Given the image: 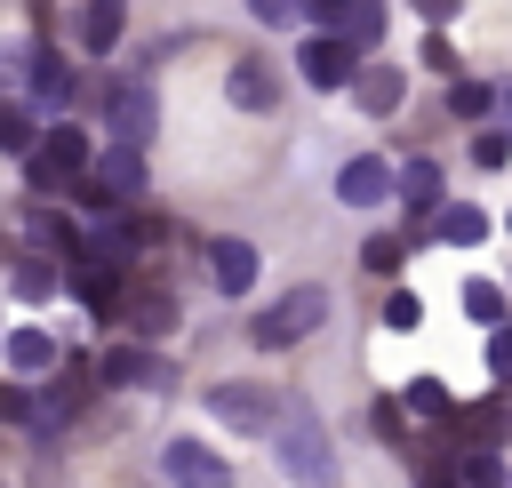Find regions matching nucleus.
I'll list each match as a JSON object with an SVG mask.
<instances>
[{"label": "nucleus", "instance_id": "obj_34", "mask_svg": "<svg viewBox=\"0 0 512 488\" xmlns=\"http://www.w3.org/2000/svg\"><path fill=\"white\" fill-rule=\"evenodd\" d=\"M488 376H504V384H512V328H496V336H488Z\"/></svg>", "mask_w": 512, "mask_h": 488}, {"label": "nucleus", "instance_id": "obj_6", "mask_svg": "<svg viewBox=\"0 0 512 488\" xmlns=\"http://www.w3.org/2000/svg\"><path fill=\"white\" fill-rule=\"evenodd\" d=\"M160 472H168V480H176V488H232V464H224V456H216V448H200V440H192V432H184V440H168V448H160Z\"/></svg>", "mask_w": 512, "mask_h": 488}, {"label": "nucleus", "instance_id": "obj_11", "mask_svg": "<svg viewBox=\"0 0 512 488\" xmlns=\"http://www.w3.org/2000/svg\"><path fill=\"white\" fill-rule=\"evenodd\" d=\"M224 88H232V104H240V112H272V104H280V72H272L264 56H240Z\"/></svg>", "mask_w": 512, "mask_h": 488}, {"label": "nucleus", "instance_id": "obj_33", "mask_svg": "<svg viewBox=\"0 0 512 488\" xmlns=\"http://www.w3.org/2000/svg\"><path fill=\"white\" fill-rule=\"evenodd\" d=\"M424 72H440V80H456V48H448V32H432V40H424Z\"/></svg>", "mask_w": 512, "mask_h": 488}, {"label": "nucleus", "instance_id": "obj_29", "mask_svg": "<svg viewBox=\"0 0 512 488\" xmlns=\"http://www.w3.org/2000/svg\"><path fill=\"white\" fill-rule=\"evenodd\" d=\"M416 320H424V304H416V288H392V296H384V328H392V336H408Z\"/></svg>", "mask_w": 512, "mask_h": 488}, {"label": "nucleus", "instance_id": "obj_18", "mask_svg": "<svg viewBox=\"0 0 512 488\" xmlns=\"http://www.w3.org/2000/svg\"><path fill=\"white\" fill-rule=\"evenodd\" d=\"M56 360H64V352H56L48 328H16V336H8V368H16V376H48Z\"/></svg>", "mask_w": 512, "mask_h": 488}, {"label": "nucleus", "instance_id": "obj_5", "mask_svg": "<svg viewBox=\"0 0 512 488\" xmlns=\"http://www.w3.org/2000/svg\"><path fill=\"white\" fill-rule=\"evenodd\" d=\"M208 416H216V424H240V432H280L288 408H280L264 384H216V392H208Z\"/></svg>", "mask_w": 512, "mask_h": 488}, {"label": "nucleus", "instance_id": "obj_13", "mask_svg": "<svg viewBox=\"0 0 512 488\" xmlns=\"http://www.w3.org/2000/svg\"><path fill=\"white\" fill-rule=\"evenodd\" d=\"M48 256H72V264H88V224H72V216H56V208H32V224H24Z\"/></svg>", "mask_w": 512, "mask_h": 488}, {"label": "nucleus", "instance_id": "obj_10", "mask_svg": "<svg viewBox=\"0 0 512 488\" xmlns=\"http://www.w3.org/2000/svg\"><path fill=\"white\" fill-rule=\"evenodd\" d=\"M256 264H264V256H256L248 240H208V280H216L224 296H248V288H256Z\"/></svg>", "mask_w": 512, "mask_h": 488}, {"label": "nucleus", "instance_id": "obj_35", "mask_svg": "<svg viewBox=\"0 0 512 488\" xmlns=\"http://www.w3.org/2000/svg\"><path fill=\"white\" fill-rule=\"evenodd\" d=\"M464 480H472V488H496L504 464H496V456H464Z\"/></svg>", "mask_w": 512, "mask_h": 488}, {"label": "nucleus", "instance_id": "obj_16", "mask_svg": "<svg viewBox=\"0 0 512 488\" xmlns=\"http://www.w3.org/2000/svg\"><path fill=\"white\" fill-rule=\"evenodd\" d=\"M352 96H360V112H376V120H384V112H400V96H408V80H400V64H368Z\"/></svg>", "mask_w": 512, "mask_h": 488}, {"label": "nucleus", "instance_id": "obj_12", "mask_svg": "<svg viewBox=\"0 0 512 488\" xmlns=\"http://www.w3.org/2000/svg\"><path fill=\"white\" fill-rule=\"evenodd\" d=\"M112 136H120L128 152H144V136H152V88H144V80L112 88Z\"/></svg>", "mask_w": 512, "mask_h": 488}, {"label": "nucleus", "instance_id": "obj_36", "mask_svg": "<svg viewBox=\"0 0 512 488\" xmlns=\"http://www.w3.org/2000/svg\"><path fill=\"white\" fill-rule=\"evenodd\" d=\"M416 16H424V24H432V32H440V24H448V16H456V0H416Z\"/></svg>", "mask_w": 512, "mask_h": 488}, {"label": "nucleus", "instance_id": "obj_3", "mask_svg": "<svg viewBox=\"0 0 512 488\" xmlns=\"http://www.w3.org/2000/svg\"><path fill=\"white\" fill-rule=\"evenodd\" d=\"M88 160H96V152H88V128H72V120H56V128L40 136V152L24 160V176H32V184H40L48 200H56V192H72V184L88 176Z\"/></svg>", "mask_w": 512, "mask_h": 488}, {"label": "nucleus", "instance_id": "obj_22", "mask_svg": "<svg viewBox=\"0 0 512 488\" xmlns=\"http://www.w3.org/2000/svg\"><path fill=\"white\" fill-rule=\"evenodd\" d=\"M384 24H392V16H384V0H352V8H344V40H352V48H376V40H384Z\"/></svg>", "mask_w": 512, "mask_h": 488}, {"label": "nucleus", "instance_id": "obj_1", "mask_svg": "<svg viewBox=\"0 0 512 488\" xmlns=\"http://www.w3.org/2000/svg\"><path fill=\"white\" fill-rule=\"evenodd\" d=\"M320 320H328V288L304 280V288H288L280 304H264V312L248 320V344H256V352H288V344H304Z\"/></svg>", "mask_w": 512, "mask_h": 488}, {"label": "nucleus", "instance_id": "obj_20", "mask_svg": "<svg viewBox=\"0 0 512 488\" xmlns=\"http://www.w3.org/2000/svg\"><path fill=\"white\" fill-rule=\"evenodd\" d=\"M136 240H144V232H136L128 216H104V224L88 232V264H128V256H136Z\"/></svg>", "mask_w": 512, "mask_h": 488}, {"label": "nucleus", "instance_id": "obj_4", "mask_svg": "<svg viewBox=\"0 0 512 488\" xmlns=\"http://www.w3.org/2000/svg\"><path fill=\"white\" fill-rule=\"evenodd\" d=\"M296 72H304V88H360V72H368V56L352 48V40H328V32H312L304 48H296Z\"/></svg>", "mask_w": 512, "mask_h": 488}, {"label": "nucleus", "instance_id": "obj_15", "mask_svg": "<svg viewBox=\"0 0 512 488\" xmlns=\"http://www.w3.org/2000/svg\"><path fill=\"white\" fill-rule=\"evenodd\" d=\"M448 424L464 432V448H472V456H488V448L504 440V400H472V408H456Z\"/></svg>", "mask_w": 512, "mask_h": 488}, {"label": "nucleus", "instance_id": "obj_25", "mask_svg": "<svg viewBox=\"0 0 512 488\" xmlns=\"http://www.w3.org/2000/svg\"><path fill=\"white\" fill-rule=\"evenodd\" d=\"M0 144H8L16 160H32V152H40V136H32V112H24V104H8V112H0Z\"/></svg>", "mask_w": 512, "mask_h": 488}, {"label": "nucleus", "instance_id": "obj_24", "mask_svg": "<svg viewBox=\"0 0 512 488\" xmlns=\"http://www.w3.org/2000/svg\"><path fill=\"white\" fill-rule=\"evenodd\" d=\"M464 312H472L480 328H504V288H496V280H464Z\"/></svg>", "mask_w": 512, "mask_h": 488}, {"label": "nucleus", "instance_id": "obj_8", "mask_svg": "<svg viewBox=\"0 0 512 488\" xmlns=\"http://www.w3.org/2000/svg\"><path fill=\"white\" fill-rule=\"evenodd\" d=\"M168 376H176V368H168L152 344H112V352H104V384H120V392H160Z\"/></svg>", "mask_w": 512, "mask_h": 488}, {"label": "nucleus", "instance_id": "obj_30", "mask_svg": "<svg viewBox=\"0 0 512 488\" xmlns=\"http://www.w3.org/2000/svg\"><path fill=\"white\" fill-rule=\"evenodd\" d=\"M472 160H480V168H504V160H512V128H488V136H472Z\"/></svg>", "mask_w": 512, "mask_h": 488}, {"label": "nucleus", "instance_id": "obj_19", "mask_svg": "<svg viewBox=\"0 0 512 488\" xmlns=\"http://www.w3.org/2000/svg\"><path fill=\"white\" fill-rule=\"evenodd\" d=\"M120 24H128V0H88V8H80V48L104 56V48L120 40Z\"/></svg>", "mask_w": 512, "mask_h": 488}, {"label": "nucleus", "instance_id": "obj_37", "mask_svg": "<svg viewBox=\"0 0 512 488\" xmlns=\"http://www.w3.org/2000/svg\"><path fill=\"white\" fill-rule=\"evenodd\" d=\"M504 128H512V88H504Z\"/></svg>", "mask_w": 512, "mask_h": 488}, {"label": "nucleus", "instance_id": "obj_9", "mask_svg": "<svg viewBox=\"0 0 512 488\" xmlns=\"http://www.w3.org/2000/svg\"><path fill=\"white\" fill-rule=\"evenodd\" d=\"M8 72H16L24 88H40L48 104H64V96H72V72H64L48 48H32V40H16V48H8Z\"/></svg>", "mask_w": 512, "mask_h": 488}, {"label": "nucleus", "instance_id": "obj_31", "mask_svg": "<svg viewBox=\"0 0 512 488\" xmlns=\"http://www.w3.org/2000/svg\"><path fill=\"white\" fill-rule=\"evenodd\" d=\"M448 104H456L464 120H480V112L496 104V88H480V80H456V96H448Z\"/></svg>", "mask_w": 512, "mask_h": 488}, {"label": "nucleus", "instance_id": "obj_23", "mask_svg": "<svg viewBox=\"0 0 512 488\" xmlns=\"http://www.w3.org/2000/svg\"><path fill=\"white\" fill-rule=\"evenodd\" d=\"M168 320H176V304H168V296H144V304H128V336H136V344L168 336Z\"/></svg>", "mask_w": 512, "mask_h": 488}, {"label": "nucleus", "instance_id": "obj_32", "mask_svg": "<svg viewBox=\"0 0 512 488\" xmlns=\"http://www.w3.org/2000/svg\"><path fill=\"white\" fill-rule=\"evenodd\" d=\"M8 288H16V296H48V288H56V272H48V264H16V272H8Z\"/></svg>", "mask_w": 512, "mask_h": 488}, {"label": "nucleus", "instance_id": "obj_14", "mask_svg": "<svg viewBox=\"0 0 512 488\" xmlns=\"http://www.w3.org/2000/svg\"><path fill=\"white\" fill-rule=\"evenodd\" d=\"M88 176H96V184H104L112 200H136V192H144V152H128V144H112V152H104V160H96Z\"/></svg>", "mask_w": 512, "mask_h": 488}, {"label": "nucleus", "instance_id": "obj_17", "mask_svg": "<svg viewBox=\"0 0 512 488\" xmlns=\"http://www.w3.org/2000/svg\"><path fill=\"white\" fill-rule=\"evenodd\" d=\"M400 200L416 208V216H440V160H400Z\"/></svg>", "mask_w": 512, "mask_h": 488}, {"label": "nucleus", "instance_id": "obj_27", "mask_svg": "<svg viewBox=\"0 0 512 488\" xmlns=\"http://www.w3.org/2000/svg\"><path fill=\"white\" fill-rule=\"evenodd\" d=\"M408 416H456L448 384H440V376H416V384H408Z\"/></svg>", "mask_w": 512, "mask_h": 488}, {"label": "nucleus", "instance_id": "obj_28", "mask_svg": "<svg viewBox=\"0 0 512 488\" xmlns=\"http://www.w3.org/2000/svg\"><path fill=\"white\" fill-rule=\"evenodd\" d=\"M304 8H312V0H248V16H256V24H272V32H296V24H304Z\"/></svg>", "mask_w": 512, "mask_h": 488}, {"label": "nucleus", "instance_id": "obj_7", "mask_svg": "<svg viewBox=\"0 0 512 488\" xmlns=\"http://www.w3.org/2000/svg\"><path fill=\"white\" fill-rule=\"evenodd\" d=\"M336 200H344V208H384V200H400V168H384L376 152H360V160H344Z\"/></svg>", "mask_w": 512, "mask_h": 488}, {"label": "nucleus", "instance_id": "obj_38", "mask_svg": "<svg viewBox=\"0 0 512 488\" xmlns=\"http://www.w3.org/2000/svg\"><path fill=\"white\" fill-rule=\"evenodd\" d=\"M504 224H512V216H504Z\"/></svg>", "mask_w": 512, "mask_h": 488}, {"label": "nucleus", "instance_id": "obj_2", "mask_svg": "<svg viewBox=\"0 0 512 488\" xmlns=\"http://www.w3.org/2000/svg\"><path fill=\"white\" fill-rule=\"evenodd\" d=\"M272 456H280V472H288L296 488H328V480H336V456H328V432H320L312 408H288V416H280Z\"/></svg>", "mask_w": 512, "mask_h": 488}, {"label": "nucleus", "instance_id": "obj_26", "mask_svg": "<svg viewBox=\"0 0 512 488\" xmlns=\"http://www.w3.org/2000/svg\"><path fill=\"white\" fill-rule=\"evenodd\" d=\"M360 264H368V272H376V280H392V272H400V264H408V240H392V232H376V240H368V248H360Z\"/></svg>", "mask_w": 512, "mask_h": 488}, {"label": "nucleus", "instance_id": "obj_21", "mask_svg": "<svg viewBox=\"0 0 512 488\" xmlns=\"http://www.w3.org/2000/svg\"><path fill=\"white\" fill-rule=\"evenodd\" d=\"M432 232H440V240H456V248H480V240H488V216H480L472 200H448V208L432 216Z\"/></svg>", "mask_w": 512, "mask_h": 488}]
</instances>
